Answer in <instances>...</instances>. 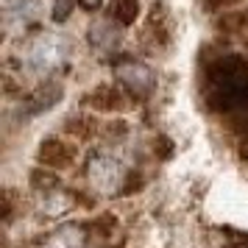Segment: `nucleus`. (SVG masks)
Listing matches in <instances>:
<instances>
[{"label": "nucleus", "instance_id": "nucleus-6", "mask_svg": "<svg viewBox=\"0 0 248 248\" xmlns=\"http://www.w3.org/2000/svg\"><path fill=\"white\" fill-rule=\"evenodd\" d=\"M90 226L84 223H64L53 229V232H47L42 240H39V248H87L90 243Z\"/></svg>", "mask_w": 248, "mask_h": 248}, {"label": "nucleus", "instance_id": "nucleus-3", "mask_svg": "<svg viewBox=\"0 0 248 248\" xmlns=\"http://www.w3.org/2000/svg\"><path fill=\"white\" fill-rule=\"evenodd\" d=\"M87 179L98 192H114L120 190V181L128 179L125 168L120 165V159L112 154H95L87 162Z\"/></svg>", "mask_w": 248, "mask_h": 248}, {"label": "nucleus", "instance_id": "nucleus-9", "mask_svg": "<svg viewBox=\"0 0 248 248\" xmlns=\"http://www.w3.org/2000/svg\"><path fill=\"white\" fill-rule=\"evenodd\" d=\"M109 17H112V23L120 25V28L134 25L137 17H140V0H112Z\"/></svg>", "mask_w": 248, "mask_h": 248}, {"label": "nucleus", "instance_id": "nucleus-14", "mask_svg": "<svg viewBox=\"0 0 248 248\" xmlns=\"http://www.w3.org/2000/svg\"><path fill=\"white\" fill-rule=\"evenodd\" d=\"M243 0H203V9L206 12H220V9H229V6H237Z\"/></svg>", "mask_w": 248, "mask_h": 248}, {"label": "nucleus", "instance_id": "nucleus-10", "mask_svg": "<svg viewBox=\"0 0 248 248\" xmlns=\"http://www.w3.org/2000/svg\"><path fill=\"white\" fill-rule=\"evenodd\" d=\"M64 131L70 137H76V140H90L98 131V120L92 114H76V117L64 120Z\"/></svg>", "mask_w": 248, "mask_h": 248}, {"label": "nucleus", "instance_id": "nucleus-12", "mask_svg": "<svg viewBox=\"0 0 248 248\" xmlns=\"http://www.w3.org/2000/svg\"><path fill=\"white\" fill-rule=\"evenodd\" d=\"M114 229H117V217L114 215H101V217H95L90 223V232L92 234H98V237H112L114 234Z\"/></svg>", "mask_w": 248, "mask_h": 248}, {"label": "nucleus", "instance_id": "nucleus-17", "mask_svg": "<svg viewBox=\"0 0 248 248\" xmlns=\"http://www.w3.org/2000/svg\"><path fill=\"white\" fill-rule=\"evenodd\" d=\"M229 248H248V246H229Z\"/></svg>", "mask_w": 248, "mask_h": 248}, {"label": "nucleus", "instance_id": "nucleus-7", "mask_svg": "<svg viewBox=\"0 0 248 248\" xmlns=\"http://www.w3.org/2000/svg\"><path fill=\"white\" fill-rule=\"evenodd\" d=\"M81 103L90 109V112H103V114H114L125 109V92L120 87L112 84H98L92 92H87Z\"/></svg>", "mask_w": 248, "mask_h": 248}, {"label": "nucleus", "instance_id": "nucleus-15", "mask_svg": "<svg viewBox=\"0 0 248 248\" xmlns=\"http://www.w3.org/2000/svg\"><path fill=\"white\" fill-rule=\"evenodd\" d=\"M78 3L84 6V9H87V12H98V9H101L106 0H78Z\"/></svg>", "mask_w": 248, "mask_h": 248}, {"label": "nucleus", "instance_id": "nucleus-4", "mask_svg": "<svg viewBox=\"0 0 248 248\" xmlns=\"http://www.w3.org/2000/svg\"><path fill=\"white\" fill-rule=\"evenodd\" d=\"M114 76L120 81V87L125 92H131L137 98H145L154 92L156 87V76H154V70L142 64V62H137V59H120L117 64H114Z\"/></svg>", "mask_w": 248, "mask_h": 248}, {"label": "nucleus", "instance_id": "nucleus-16", "mask_svg": "<svg viewBox=\"0 0 248 248\" xmlns=\"http://www.w3.org/2000/svg\"><path fill=\"white\" fill-rule=\"evenodd\" d=\"M6 3V9H14V6H20V3H25V0H3Z\"/></svg>", "mask_w": 248, "mask_h": 248}, {"label": "nucleus", "instance_id": "nucleus-1", "mask_svg": "<svg viewBox=\"0 0 248 248\" xmlns=\"http://www.w3.org/2000/svg\"><path fill=\"white\" fill-rule=\"evenodd\" d=\"M209 101L215 106H237L248 98V64L240 56H223L206 70Z\"/></svg>", "mask_w": 248, "mask_h": 248}, {"label": "nucleus", "instance_id": "nucleus-5", "mask_svg": "<svg viewBox=\"0 0 248 248\" xmlns=\"http://www.w3.org/2000/svg\"><path fill=\"white\" fill-rule=\"evenodd\" d=\"M36 159L47 170H67L76 162V145L62 137H45L36 148Z\"/></svg>", "mask_w": 248, "mask_h": 248}, {"label": "nucleus", "instance_id": "nucleus-11", "mask_svg": "<svg viewBox=\"0 0 248 248\" xmlns=\"http://www.w3.org/2000/svg\"><path fill=\"white\" fill-rule=\"evenodd\" d=\"M31 184H34V190L39 192H50L59 187V179L50 173V170H31Z\"/></svg>", "mask_w": 248, "mask_h": 248}, {"label": "nucleus", "instance_id": "nucleus-13", "mask_svg": "<svg viewBox=\"0 0 248 248\" xmlns=\"http://www.w3.org/2000/svg\"><path fill=\"white\" fill-rule=\"evenodd\" d=\"M73 3H76V0H53V20H56V23H64L70 17Z\"/></svg>", "mask_w": 248, "mask_h": 248}, {"label": "nucleus", "instance_id": "nucleus-8", "mask_svg": "<svg viewBox=\"0 0 248 248\" xmlns=\"http://www.w3.org/2000/svg\"><path fill=\"white\" fill-rule=\"evenodd\" d=\"M170 36H173V28H170V17L168 9L156 3L151 9V17H148L145 25V39L151 42V47H168L170 45Z\"/></svg>", "mask_w": 248, "mask_h": 248}, {"label": "nucleus", "instance_id": "nucleus-2", "mask_svg": "<svg viewBox=\"0 0 248 248\" xmlns=\"http://www.w3.org/2000/svg\"><path fill=\"white\" fill-rule=\"evenodd\" d=\"M67 59V45L53 34H36L25 42V62L39 73L56 70Z\"/></svg>", "mask_w": 248, "mask_h": 248}]
</instances>
